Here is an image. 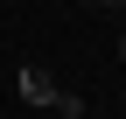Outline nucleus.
<instances>
[{
	"mask_svg": "<svg viewBox=\"0 0 126 119\" xmlns=\"http://www.w3.org/2000/svg\"><path fill=\"white\" fill-rule=\"evenodd\" d=\"M84 7H126V0H84Z\"/></svg>",
	"mask_w": 126,
	"mask_h": 119,
	"instance_id": "2",
	"label": "nucleus"
},
{
	"mask_svg": "<svg viewBox=\"0 0 126 119\" xmlns=\"http://www.w3.org/2000/svg\"><path fill=\"white\" fill-rule=\"evenodd\" d=\"M119 63H126V42H119Z\"/></svg>",
	"mask_w": 126,
	"mask_h": 119,
	"instance_id": "3",
	"label": "nucleus"
},
{
	"mask_svg": "<svg viewBox=\"0 0 126 119\" xmlns=\"http://www.w3.org/2000/svg\"><path fill=\"white\" fill-rule=\"evenodd\" d=\"M14 98H21V105H56L63 84H56L42 63H21V70H14Z\"/></svg>",
	"mask_w": 126,
	"mask_h": 119,
	"instance_id": "1",
	"label": "nucleus"
}]
</instances>
